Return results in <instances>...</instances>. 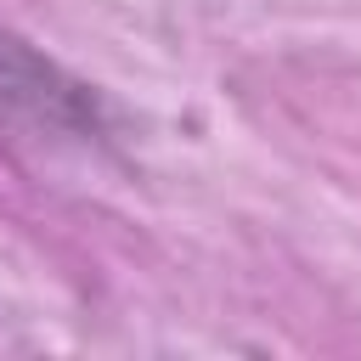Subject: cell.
Returning <instances> with one entry per match:
<instances>
[{
  "label": "cell",
  "instance_id": "6da1fadb",
  "mask_svg": "<svg viewBox=\"0 0 361 361\" xmlns=\"http://www.w3.org/2000/svg\"><path fill=\"white\" fill-rule=\"evenodd\" d=\"M102 107L96 96L68 79L56 62H45L34 45L0 28V141L17 147H56V141H102Z\"/></svg>",
  "mask_w": 361,
  "mask_h": 361
}]
</instances>
